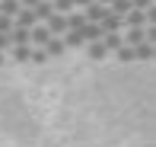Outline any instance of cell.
Instances as JSON below:
<instances>
[{"mask_svg":"<svg viewBox=\"0 0 156 147\" xmlns=\"http://www.w3.org/2000/svg\"><path fill=\"white\" fill-rule=\"evenodd\" d=\"M51 39H54V35H51V29H48L45 23L32 29V48H48V42H51Z\"/></svg>","mask_w":156,"mask_h":147,"instance_id":"cell-1","label":"cell"},{"mask_svg":"<svg viewBox=\"0 0 156 147\" xmlns=\"http://www.w3.org/2000/svg\"><path fill=\"white\" fill-rule=\"evenodd\" d=\"M83 13H86V19H89V23H105V16H108V13H112V6H102V3H93V6H86V10H83Z\"/></svg>","mask_w":156,"mask_h":147,"instance_id":"cell-2","label":"cell"},{"mask_svg":"<svg viewBox=\"0 0 156 147\" xmlns=\"http://www.w3.org/2000/svg\"><path fill=\"white\" fill-rule=\"evenodd\" d=\"M124 26L127 29H147V13L144 10H131L124 16Z\"/></svg>","mask_w":156,"mask_h":147,"instance_id":"cell-3","label":"cell"},{"mask_svg":"<svg viewBox=\"0 0 156 147\" xmlns=\"http://www.w3.org/2000/svg\"><path fill=\"white\" fill-rule=\"evenodd\" d=\"M147 42V29H127L124 32V45L127 48H140Z\"/></svg>","mask_w":156,"mask_h":147,"instance_id":"cell-4","label":"cell"},{"mask_svg":"<svg viewBox=\"0 0 156 147\" xmlns=\"http://www.w3.org/2000/svg\"><path fill=\"white\" fill-rule=\"evenodd\" d=\"M67 23H70V32H83V29L89 26V19H86V13H83V10H73V13L67 16Z\"/></svg>","mask_w":156,"mask_h":147,"instance_id":"cell-5","label":"cell"},{"mask_svg":"<svg viewBox=\"0 0 156 147\" xmlns=\"http://www.w3.org/2000/svg\"><path fill=\"white\" fill-rule=\"evenodd\" d=\"M99 26H102L105 35H112V32H121V29H124V19L115 16V13H108V16H105V23H99Z\"/></svg>","mask_w":156,"mask_h":147,"instance_id":"cell-6","label":"cell"},{"mask_svg":"<svg viewBox=\"0 0 156 147\" xmlns=\"http://www.w3.org/2000/svg\"><path fill=\"white\" fill-rule=\"evenodd\" d=\"M102 45L108 48V54H118V51L124 48V35H121V32H112V35L102 39Z\"/></svg>","mask_w":156,"mask_h":147,"instance_id":"cell-7","label":"cell"},{"mask_svg":"<svg viewBox=\"0 0 156 147\" xmlns=\"http://www.w3.org/2000/svg\"><path fill=\"white\" fill-rule=\"evenodd\" d=\"M16 26H23V29H35V26H41V23H38V16H35V10H26V6H23V13L16 16Z\"/></svg>","mask_w":156,"mask_h":147,"instance_id":"cell-8","label":"cell"},{"mask_svg":"<svg viewBox=\"0 0 156 147\" xmlns=\"http://www.w3.org/2000/svg\"><path fill=\"white\" fill-rule=\"evenodd\" d=\"M19 13H23V3H19V0H0V16L16 19Z\"/></svg>","mask_w":156,"mask_h":147,"instance_id":"cell-9","label":"cell"},{"mask_svg":"<svg viewBox=\"0 0 156 147\" xmlns=\"http://www.w3.org/2000/svg\"><path fill=\"white\" fill-rule=\"evenodd\" d=\"M83 39H86V45H96V42H102V39H105V32H102V26L89 23L86 29H83Z\"/></svg>","mask_w":156,"mask_h":147,"instance_id":"cell-10","label":"cell"},{"mask_svg":"<svg viewBox=\"0 0 156 147\" xmlns=\"http://www.w3.org/2000/svg\"><path fill=\"white\" fill-rule=\"evenodd\" d=\"M35 16H38V23H48V19L54 16V3L51 0H41V3L35 6Z\"/></svg>","mask_w":156,"mask_h":147,"instance_id":"cell-11","label":"cell"},{"mask_svg":"<svg viewBox=\"0 0 156 147\" xmlns=\"http://www.w3.org/2000/svg\"><path fill=\"white\" fill-rule=\"evenodd\" d=\"M86 54L93 61H105V58H108V48H105L102 42H96V45H86Z\"/></svg>","mask_w":156,"mask_h":147,"instance_id":"cell-12","label":"cell"},{"mask_svg":"<svg viewBox=\"0 0 156 147\" xmlns=\"http://www.w3.org/2000/svg\"><path fill=\"white\" fill-rule=\"evenodd\" d=\"M45 51H48V58H61V54L67 51V45H64V39H51Z\"/></svg>","mask_w":156,"mask_h":147,"instance_id":"cell-13","label":"cell"},{"mask_svg":"<svg viewBox=\"0 0 156 147\" xmlns=\"http://www.w3.org/2000/svg\"><path fill=\"white\" fill-rule=\"evenodd\" d=\"M134 10V0H115V3H112V13H115V16H127V13Z\"/></svg>","mask_w":156,"mask_h":147,"instance_id":"cell-14","label":"cell"},{"mask_svg":"<svg viewBox=\"0 0 156 147\" xmlns=\"http://www.w3.org/2000/svg\"><path fill=\"white\" fill-rule=\"evenodd\" d=\"M64 45H67V51L70 48H83L86 39H83V32H67V35H64Z\"/></svg>","mask_w":156,"mask_h":147,"instance_id":"cell-15","label":"cell"},{"mask_svg":"<svg viewBox=\"0 0 156 147\" xmlns=\"http://www.w3.org/2000/svg\"><path fill=\"white\" fill-rule=\"evenodd\" d=\"M10 61H16V64L32 61V48H13V51H10Z\"/></svg>","mask_w":156,"mask_h":147,"instance_id":"cell-16","label":"cell"},{"mask_svg":"<svg viewBox=\"0 0 156 147\" xmlns=\"http://www.w3.org/2000/svg\"><path fill=\"white\" fill-rule=\"evenodd\" d=\"M134 54H137V61H153L156 48L150 45V42H144V45H140V48H134Z\"/></svg>","mask_w":156,"mask_h":147,"instance_id":"cell-17","label":"cell"},{"mask_svg":"<svg viewBox=\"0 0 156 147\" xmlns=\"http://www.w3.org/2000/svg\"><path fill=\"white\" fill-rule=\"evenodd\" d=\"M76 6H73V0H54V13H61V16H70Z\"/></svg>","mask_w":156,"mask_h":147,"instance_id":"cell-18","label":"cell"},{"mask_svg":"<svg viewBox=\"0 0 156 147\" xmlns=\"http://www.w3.org/2000/svg\"><path fill=\"white\" fill-rule=\"evenodd\" d=\"M48 61H51V58H48L45 48H32V64H48Z\"/></svg>","mask_w":156,"mask_h":147,"instance_id":"cell-19","label":"cell"},{"mask_svg":"<svg viewBox=\"0 0 156 147\" xmlns=\"http://www.w3.org/2000/svg\"><path fill=\"white\" fill-rule=\"evenodd\" d=\"M115 58H118V61H121V64H127V61H137V54H134V48H127V45H124V48H121V51H118V54H115Z\"/></svg>","mask_w":156,"mask_h":147,"instance_id":"cell-20","label":"cell"},{"mask_svg":"<svg viewBox=\"0 0 156 147\" xmlns=\"http://www.w3.org/2000/svg\"><path fill=\"white\" fill-rule=\"evenodd\" d=\"M13 29H16V19H10V16H0V32H3V35H10Z\"/></svg>","mask_w":156,"mask_h":147,"instance_id":"cell-21","label":"cell"},{"mask_svg":"<svg viewBox=\"0 0 156 147\" xmlns=\"http://www.w3.org/2000/svg\"><path fill=\"white\" fill-rule=\"evenodd\" d=\"M3 51H13V35H3V32H0V54Z\"/></svg>","mask_w":156,"mask_h":147,"instance_id":"cell-22","label":"cell"},{"mask_svg":"<svg viewBox=\"0 0 156 147\" xmlns=\"http://www.w3.org/2000/svg\"><path fill=\"white\" fill-rule=\"evenodd\" d=\"M150 6H153V0H134V10H150Z\"/></svg>","mask_w":156,"mask_h":147,"instance_id":"cell-23","label":"cell"},{"mask_svg":"<svg viewBox=\"0 0 156 147\" xmlns=\"http://www.w3.org/2000/svg\"><path fill=\"white\" fill-rule=\"evenodd\" d=\"M147 42L156 48V26H147Z\"/></svg>","mask_w":156,"mask_h":147,"instance_id":"cell-24","label":"cell"},{"mask_svg":"<svg viewBox=\"0 0 156 147\" xmlns=\"http://www.w3.org/2000/svg\"><path fill=\"white\" fill-rule=\"evenodd\" d=\"M147 26H156V3L147 10Z\"/></svg>","mask_w":156,"mask_h":147,"instance_id":"cell-25","label":"cell"},{"mask_svg":"<svg viewBox=\"0 0 156 147\" xmlns=\"http://www.w3.org/2000/svg\"><path fill=\"white\" fill-rule=\"evenodd\" d=\"M93 3H96V0H73L76 10H86V6H93Z\"/></svg>","mask_w":156,"mask_h":147,"instance_id":"cell-26","label":"cell"},{"mask_svg":"<svg viewBox=\"0 0 156 147\" xmlns=\"http://www.w3.org/2000/svg\"><path fill=\"white\" fill-rule=\"evenodd\" d=\"M19 3H23V6H26V10H35V6H38V3H41V0H19Z\"/></svg>","mask_w":156,"mask_h":147,"instance_id":"cell-27","label":"cell"},{"mask_svg":"<svg viewBox=\"0 0 156 147\" xmlns=\"http://www.w3.org/2000/svg\"><path fill=\"white\" fill-rule=\"evenodd\" d=\"M96 3H102V6H112V3H115V0H96Z\"/></svg>","mask_w":156,"mask_h":147,"instance_id":"cell-28","label":"cell"},{"mask_svg":"<svg viewBox=\"0 0 156 147\" xmlns=\"http://www.w3.org/2000/svg\"><path fill=\"white\" fill-rule=\"evenodd\" d=\"M3 64H6V54H0V67H3Z\"/></svg>","mask_w":156,"mask_h":147,"instance_id":"cell-29","label":"cell"},{"mask_svg":"<svg viewBox=\"0 0 156 147\" xmlns=\"http://www.w3.org/2000/svg\"><path fill=\"white\" fill-rule=\"evenodd\" d=\"M153 61H156V54H153Z\"/></svg>","mask_w":156,"mask_h":147,"instance_id":"cell-30","label":"cell"},{"mask_svg":"<svg viewBox=\"0 0 156 147\" xmlns=\"http://www.w3.org/2000/svg\"><path fill=\"white\" fill-rule=\"evenodd\" d=\"M51 3H54V0H51Z\"/></svg>","mask_w":156,"mask_h":147,"instance_id":"cell-31","label":"cell"},{"mask_svg":"<svg viewBox=\"0 0 156 147\" xmlns=\"http://www.w3.org/2000/svg\"><path fill=\"white\" fill-rule=\"evenodd\" d=\"M153 3H156V0H153Z\"/></svg>","mask_w":156,"mask_h":147,"instance_id":"cell-32","label":"cell"}]
</instances>
